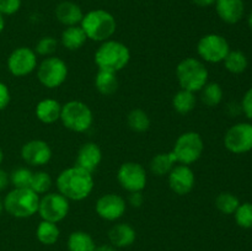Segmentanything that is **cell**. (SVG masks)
Wrapping results in <instances>:
<instances>
[{
	"instance_id": "obj_1",
	"label": "cell",
	"mask_w": 252,
	"mask_h": 251,
	"mask_svg": "<svg viewBox=\"0 0 252 251\" xmlns=\"http://www.w3.org/2000/svg\"><path fill=\"white\" fill-rule=\"evenodd\" d=\"M56 185L59 193L63 194L65 198L79 202L90 196L95 181L91 172L74 165L59 172Z\"/></svg>"
},
{
	"instance_id": "obj_2",
	"label": "cell",
	"mask_w": 252,
	"mask_h": 251,
	"mask_svg": "<svg viewBox=\"0 0 252 251\" xmlns=\"http://www.w3.org/2000/svg\"><path fill=\"white\" fill-rule=\"evenodd\" d=\"M80 26L88 39L101 43L112 38L117 30V21L107 10L95 9L84 14Z\"/></svg>"
},
{
	"instance_id": "obj_3",
	"label": "cell",
	"mask_w": 252,
	"mask_h": 251,
	"mask_svg": "<svg viewBox=\"0 0 252 251\" xmlns=\"http://www.w3.org/2000/svg\"><path fill=\"white\" fill-rule=\"evenodd\" d=\"M94 59L98 69L118 73L129 63L130 51L125 43L111 38L101 42L96 49Z\"/></svg>"
},
{
	"instance_id": "obj_4",
	"label": "cell",
	"mask_w": 252,
	"mask_h": 251,
	"mask_svg": "<svg viewBox=\"0 0 252 251\" xmlns=\"http://www.w3.org/2000/svg\"><path fill=\"white\" fill-rule=\"evenodd\" d=\"M175 73L180 88L192 93H199L209 81V71L204 62L193 57L182 59L177 64Z\"/></svg>"
},
{
	"instance_id": "obj_5",
	"label": "cell",
	"mask_w": 252,
	"mask_h": 251,
	"mask_svg": "<svg viewBox=\"0 0 252 251\" xmlns=\"http://www.w3.org/2000/svg\"><path fill=\"white\" fill-rule=\"evenodd\" d=\"M39 197L31 188H12L2 198L4 211L14 218H30L38 212Z\"/></svg>"
},
{
	"instance_id": "obj_6",
	"label": "cell",
	"mask_w": 252,
	"mask_h": 251,
	"mask_svg": "<svg viewBox=\"0 0 252 251\" xmlns=\"http://www.w3.org/2000/svg\"><path fill=\"white\" fill-rule=\"evenodd\" d=\"M61 121L66 129L75 133L88 132L94 123V113L88 103L70 100L62 105Z\"/></svg>"
},
{
	"instance_id": "obj_7",
	"label": "cell",
	"mask_w": 252,
	"mask_h": 251,
	"mask_svg": "<svg viewBox=\"0 0 252 251\" xmlns=\"http://www.w3.org/2000/svg\"><path fill=\"white\" fill-rule=\"evenodd\" d=\"M176 157L177 164L192 165L198 161L204 152V140L198 132H184L175 140L171 150Z\"/></svg>"
},
{
	"instance_id": "obj_8",
	"label": "cell",
	"mask_w": 252,
	"mask_h": 251,
	"mask_svg": "<svg viewBox=\"0 0 252 251\" xmlns=\"http://www.w3.org/2000/svg\"><path fill=\"white\" fill-rule=\"evenodd\" d=\"M37 79L47 89L59 88L68 78V65L62 58L56 56L46 57L37 65Z\"/></svg>"
},
{
	"instance_id": "obj_9",
	"label": "cell",
	"mask_w": 252,
	"mask_h": 251,
	"mask_svg": "<svg viewBox=\"0 0 252 251\" xmlns=\"http://www.w3.org/2000/svg\"><path fill=\"white\" fill-rule=\"evenodd\" d=\"M229 52L228 39L219 33H207L197 42V54L204 63H223Z\"/></svg>"
},
{
	"instance_id": "obj_10",
	"label": "cell",
	"mask_w": 252,
	"mask_h": 251,
	"mask_svg": "<svg viewBox=\"0 0 252 251\" xmlns=\"http://www.w3.org/2000/svg\"><path fill=\"white\" fill-rule=\"evenodd\" d=\"M70 211V201L57 192H47L39 197L38 212L42 220L57 223L64 220Z\"/></svg>"
},
{
	"instance_id": "obj_11",
	"label": "cell",
	"mask_w": 252,
	"mask_h": 251,
	"mask_svg": "<svg viewBox=\"0 0 252 251\" xmlns=\"http://www.w3.org/2000/svg\"><path fill=\"white\" fill-rule=\"evenodd\" d=\"M117 181L123 189L130 192L143 191L147 186L148 174L142 164L135 161H126L118 167Z\"/></svg>"
},
{
	"instance_id": "obj_12",
	"label": "cell",
	"mask_w": 252,
	"mask_h": 251,
	"mask_svg": "<svg viewBox=\"0 0 252 251\" xmlns=\"http://www.w3.org/2000/svg\"><path fill=\"white\" fill-rule=\"evenodd\" d=\"M224 147L233 154H245L252 150V123L239 122L224 134Z\"/></svg>"
},
{
	"instance_id": "obj_13",
	"label": "cell",
	"mask_w": 252,
	"mask_h": 251,
	"mask_svg": "<svg viewBox=\"0 0 252 251\" xmlns=\"http://www.w3.org/2000/svg\"><path fill=\"white\" fill-rule=\"evenodd\" d=\"M38 65L36 52L29 47H17L9 54L6 61L7 70L16 78H24L33 73Z\"/></svg>"
},
{
	"instance_id": "obj_14",
	"label": "cell",
	"mask_w": 252,
	"mask_h": 251,
	"mask_svg": "<svg viewBox=\"0 0 252 251\" xmlns=\"http://www.w3.org/2000/svg\"><path fill=\"white\" fill-rule=\"evenodd\" d=\"M95 211L103 220L116 221L125 216L127 201L117 193H105L96 201Z\"/></svg>"
},
{
	"instance_id": "obj_15",
	"label": "cell",
	"mask_w": 252,
	"mask_h": 251,
	"mask_svg": "<svg viewBox=\"0 0 252 251\" xmlns=\"http://www.w3.org/2000/svg\"><path fill=\"white\" fill-rule=\"evenodd\" d=\"M167 182L171 191L177 196H186L191 193L196 185V175L191 166L176 164L167 175Z\"/></svg>"
},
{
	"instance_id": "obj_16",
	"label": "cell",
	"mask_w": 252,
	"mask_h": 251,
	"mask_svg": "<svg viewBox=\"0 0 252 251\" xmlns=\"http://www.w3.org/2000/svg\"><path fill=\"white\" fill-rule=\"evenodd\" d=\"M52 148L46 140L32 139L25 143L21 148V157L27 165L42 167L52 159Z\"/></svg>"
},
{
	"instance_id": "obj_17",
	"label": "cell",
	"mask_w": 252,
	"mask_h": 251,
	"mask_svg": "<svg viewBox=\"0 0 252 251\" xmlns=\"http://www.w3.org/2000/svg\"><path fill=\"white\" fill-rule=\"evenodd\" d=\"M101 161H102V150L98 144L94 142H86L81 144L76 153V166L85 169L86 171L93 174L100 166Z\"/></svg>"
},
{
	"instance_id": "obj_18",
	"label": "cell",
	"mask_w": 252,
	"mask_h": 251,
	"mask_svg": "<svg viewBox=\"0 0 252 251\" xmlns=\"http://www.w3.org/2000/svg\"><path fill=\"white\" fill-rule=\"evenodd\" d=\"M214 5L219 19L228 25L238 24L245 14L244 0H217Z\"/></svg>"
},
{
	"instance_id": "obj_19",
	"label": "cell",
	"mask_w": 252,
	"mask_h": 251,
	"mask_svg": "<svg viewBox=\"0 0 252 251\" xmlns=\"http://www.w3.org/2000/svg\"><path fill=\"white\" fill-rule=\"evenodd\" d=\"M137 239L135 229L128 223H117L108 231V240L111 245L117 249L128 248L133 245Z\"/></svg>"
},
{
	"instance_id": "obj_20",
	"label": "cell",
	"mask_w": 252,
	"mask_h": 251,
	"mask_svg": "<svg viewBox=\"0 0 252 251\" xmlns=\"http://www.w3.org/2000/svg\"><path fill=\"white\" fill-rule=\"evenodd\" d=\"M62 103L56 98H43L38 101L34 108V115L39 122L44 125H53L61 120Z\"/></svg>"
},
{
	"instance_id": "obj_21",
	"label": "cell",
	"mask_w": 252,
	"mask_h": 251,
	"mask_svg": "<svg viewBox=\"0 0 252 251\" xmlns=\"http://www.w3.org/2000/svg\"><path fill=\"white\" fill-rule=\"evenodd\" d=\"M56 19L65 27L80 25L84 12L78 4L73 1H62L56 7Z\"/></svg>"
},
{
	"instance_id": "obj_22",
	"label": "cell",
	"mask_w": 252,
	"mask_h": 251,
	"mask_svg": "<svg viewBox=\"0 0 252 251\" xmlns=\"http://www.w3.org/2000/svg\"><path fill=\"white\" fill-rule=\"evenodd\" d=\"M177 164L176 157H175L172 152H162L158 153L152 157L149 164L150 172L155 176H167L169 172L174 169L175 165Z\"/></svg>"
},
{
	"instance_id": "obj_23",
	"label": "cell",
	"mask_w": 252,
	"mask_h": 251,
	"mask_svg": "<svg viewBox=\"0 0 252 251\" xmlns=\"http://www.w3.org/2000/svg\"><path fill=\"white\" fill-rule=\"evenodd\" d=\"M86 41L88 37L80 25L65 27L62 32L61 43L68 51H78L85 44Z\"/></svg>"
},
{
	"instance_id": "obj_24",
	"label": "cell",
	"mask_w": 252,
	"mask_h": 251,
	"mask_svg": "<svg viewBox=\"0 0 252 251\" xmlns=\"http://www.w3.org/2000/svg\"><path fill=\"white\" fill-rule=\"evenodd\" d=\"M94 84H95V89L101 95L111 96L118 90L120 81H118L117 73L98 69L95 75Z\"/></svg>"
},
{
	"instance_id": "obj_25",
	"label": "cell",
	"mask_w": 252,
	"mask_h": 251,
	"mask_svg": "<svg viewBox=\"0 0 252 251\" xmlns=\"http://www.w3.org/2000/svg\"><path fill=\"white\" fill-rule=\"evenodd\" d=\"M172 107L180 115H189L196 108L197 105V96L196 93L180 89L172 97Z\"/></svg>"
},
{
	"instance_id": "obj_26",
	"label": "cell",
	"mask_w": 252,
	"mask_h": 251,
	"mask_svg": "<svg viewBox=\"0 0 252 251\" xmlns=\"http://www.w3.org/2000/svg\"><path fill=\"white\" fill-rule=\"evenodd\" d=\"M224 97V91L220 84L216 81H208L199 91V98L207 107H217L221 103Z\"/></svg>"
},
{
	"instance_id": "obj_27",
	"label": "cell",
	"mask_w": 252,
	"mask_h": 251,
	"mask_svg": "<svg viewBox=\"0 0 252 251\" xmlns=\"http://www.w3.org/2000/svg\"><path fill=\"white\" fill-rule=\"evenodd\" d=\"M69 251H95L96 244L93 236L83 230L70 233L66 243Z\"/></svg>"
},
{
	"instance_id": "obj_28",
	"label": "cell",
	"mask_w": 252,
	"mask_h": 251,
	"mask_svg": "<svg viewBox=\"0 0 252 251\" xmlns=\"http://www.w3.org/2000/svg\"><path fill=\"white\" fill-rule=\"evenodd\" d=\"M61 230L57 223L48 220H41L36 228V238L43 245H54L59 240Z\"/></svg>"
},
{
	"instance_id": "obj_29",
	"label": "cell",
	"mask_w": 252,
	"mask_h": 251,
	"mask_svg": "<svg viewBox=\"0 0 252 251\" xmlns=\"http://www.w3.org/2000/svg\"><path fill=\"white\" fill-rule=\"evenodd\" d=\"M224 68L231 74H243L249 66V59L243 51L234 49L228 53L225 59L223 61Z\"/></svg>"
},
{
	"instance_id": "obj_30",
	"label": "cell",
	"mask_w": 252,
	"mask_h": 251,
	"mask_svg": "<svg viewBox=\"0 0 252 251\" xmlns=\"http://www.w3.org/2000/svg\"><path fill=\"white\" fill-rule=\"evenodd\" d=\"M127 125L133 132L144 133L150 128L152 121L149 115L142 108H133L127 115Z\"/></svg>"
},
{
	"instance_id": "obj_31",
	"label": "cell",
	"mask_w": 252,
	"mask_h": 251,
	"mask_svg": "<svg viewBox=\"0 0 252 251\" xmlns=\"http://www.w3.org/2000/svg\"><path fill=\"white\" fill-rule=\"evenodd\" d=\"M240 199L235 196L231 192H220V193L217 196L214 204H216V208L218 209L220 213L226 214V216H230V214L235 213V211L238 209L239 204H240Z\"/></svg>"
},
{
	"instance_id": "obj_32",
	"label": "cell",
	"mask_w": 252,
	"mask_h": 251,
	"mask_svg": "<svg viewBox=\"0 0 252 251\" xmlns=\"http://www.w3.org/2000/svg\"><path fill=\"white\" fill-rule=\"evenodd\" d=\"M52 184H53V181H52L51 175L47 171H43V170H38V171H34L33 175H32V181L31 185H30V188L33 192H36L37 194L42 196V194L49 192Z\"/></svg>"
},
{
	"instance_id": "obj_33",
	"label": "cell",
	"mask_w": 252,
	"mask_h": 251,
	"mask_svg": "<svg viewBox=\"0 0 252 251\" xmlns=\"http://www.w3.org/2000/svg\"><path fill=\"white\" fill-rule=\"evenodd\" d=\"M33 171L29 167H17L10 174V185L14 188H30Z\"/></svg>"
},
{
	"instance_id": "obj_34",
	"label": "cell",
	"mask_w": 252,
	"mask_h": 251,
	"mask_svg": "<svg viewBox=\"0 0 252 251\" xmlns=\"http://www.w3.org/2000/svg\"><path fill=\"white\" fill-rule=\"evenodd\" d=\"M235 223L243 229H252V202H244L239 204L233 214Z\"/></svg>"
},
{
	"instance_id": "obj_35",
	"label": "cell",
	"mask_w": 252,
	"mask_h": 251,
	"mask_svg": "<svg viewBox=\"0 0 252 251\" xmlns=\"http://www.w3.org/2000/svg\"><path fill=\"white\" fill-rule=\"evenodd\" d=\"M57 48H58V41H57L54 37L46 36L42 37L41 39L37 41L33 51L36 52L37 56H41L46 58V57L53 56L54 52L57 51Z\"/></svg>"
},
{
	"instance_id": "obj_36",
	"label": "cell",
	"mask_w": 252,
	"mask_h": 251,
	"mask_svg": "<svg viewBox=\"0 0 252 251\" xmlns=\"http://www.w3.org/2000/svg\"><path fill=\"white\" fill-rule=\"evenodd\" d=\"M21 0H0V14L2 16L15 15L21 7Z\"/></svg>"
},
{
	"instance_id": "obj_37",
	"label": "cell",
	"mask_w": 252,
	"mask_h": 251,
	"mask_svg": "<svg viewBox=\"0 0 252 251\" xmlns=\"http://www.w3.org/2000/svg\"><path fill=\"white\" fill-rule=\"evenodd\" d=\"M241 112L246 116V118L252 120V86L244 94L243 100L240 102Z\"/></svg>"
},
{
	"instance_id": "obj_38",
	"label": "cell",
	"mask_w": 252,
	"mask_h": 251,
	"mask_svg": "<svg viewBox=\"0 0 252 251\" xmlns=\"http://www.w3.org/2000/svg\"><path fill=\"white\" fill-rule=\"evenodd\" d=\"M10 100H11V94H10L9 88L6 84L0 81V111L5 110L9 106Z\"/></svg>"
},
{
	"instance_id": "obj_39",
	"label": "cell",
	"mask_w": 252,
	"mask_h": 251,
	"mask_svg": "<svg viewBox=\"0 0 252 251\" xmlns=\"http://www.w3.org/2000/svg\"><path fill=\"white\" fill-rule=\"evenodd\" d=\"M128 204H130L134 208H139L142 204L144 203V196H143V191L138 192H130L128 196Z\"/></svg>"
},
{
	"instance_id": "obj_40",
	"label": "cell",
	"mask_w": 252,
	"mask_h": 251,
	"mask_svg": "<svg viewBox=\"0 0 252 251\" xmlns=\"http://www.w3.org/2000/svg\"><path fill=\"white\" fill-rule=\"evenodd\" d=\"M10 185V174L0 167V192L5 191Z\"/></svg>"
},
{
	"instance_id": "obj_41",
	"label": "cell",
	"mask_w": 252,
	"mask_h": 251,
	"mask_svg": "<svg viewBox=\"0 0 252 251\" xmlns=\"http://www.w3.org/2000/svg\"><path fill=\"white\" fill-rule=\"evenodd\" d=\"M194 5L199 7H209L216 4L217 0H192Z\"/></svg>"
},
{
	"instance_id": "obj_42",
	"label": "cell",
	"mask_w": 252,
	"mask_h": 251,
	"mask_svg": "<svg viewBox=\"0 0 252 251\" xmlns=\"http://www.w3.org/2000/svg\"><path fill=\"white\" fill-rule=\"evenodd\" d=\"M95 251H117V248H115L111 244H102V245L96 246Z\"/></svg>"
},
{
	"instance_id": "obj_43",
	"label": "cell",
	"mask_w": 252,
	"mask_h": 251,
	"mask_svg": "<svg viewBox=\"0 0 252 251\" xmlns=\"http://www.w3.org/2000/svg\"><path fill=\"white\" fill-rule=\"evenodd\" d=\"M4 27H5V19L4 16L0 14V34H1V32L4 31Z\"/></svg>"
},
{
	"instance_id": "obj_44",
	"label": "cell",
	"mask_w": 252,
	"mask_h": 251,
	"mask_svg": "<svg viewBox=\"0 0 252 251\" xmlns=\"http://www.w3.org/2000/svg\"><path fill=\"white\" fill-rule=\"evenodd\" d=\"M248 25H249V27H250V30L252 31V11L250 12V15H249V17H248Z\"/></svg>"
},
{
	"instance_id": "obj_45",
	"label": "cell",
	"mask_w": 252,
	"mask_h": 251,
	"mask_svg": "<svg viewBox=\"0 0 252 251\" xmlns=\"http://www.w3.org/2000/svg\"><path fill=\"white\" fill-rule=\"evenodd\" d=\"M2 212H4V202H2V198L0 197V216H1Z\"/></svg>"
},
{
	"instance_id": "obj_46",
	"label": "cell",
	"mask_w": 252,
	"mask_h": 251,
	"mask_svg": "<svg viewBox=\"0 0 252 251\" xmlns=\"http://www.w3.org/2000/svg\"><path fill=\"white\" fill-rule=\"evenodd\" d=\"M2 160H4V152H2L1 147H0V166H1L2 164Z\"/></svg>"
}]
</instances>
